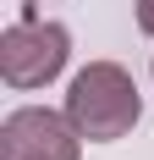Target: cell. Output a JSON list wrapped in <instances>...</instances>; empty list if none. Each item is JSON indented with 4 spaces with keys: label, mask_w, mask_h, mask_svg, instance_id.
<instances>
[{
    "label": "cell",
    "mask_w": 154,
    "mask_h": 160,
    "mask_svg": "<svg viewBox=\"0 0 154 160\" xmlns=\"http://www.w3.org/2000/svg\"><path fill=\"white\" fill-rule=\"evenodd\" d=\"M66 116L77 122V132L88 144H116V138H127V132L138 127L143 94H138V83H132L127 66L88 61L72 78V88H66Z\"/></svg>",
    "instance_id": "1"
},
{
    "label": "cell",
    "mask_w": 154,
    "mask_h": 160,
    "mask_svg": "<svg viewBox=\"0 0 154 160\" xmlns=\"http://www.w3.org/2000/svg\"><path fill=\"white\" fill-rule=\"evenodd\" d=\"M66 55H72V33L61 22H44V17H22L0 33V78L11 88H44L66 72Z\"/></svg>",
    "instance_id": "2"
},
{
    "label": "cell",
    "mask_w": 154,
    "mask_h": 160,
    "mask_svg": "<svg viewBox=\"0 0 154 160\" xmlns=\"http://www.w3.org/2000/svg\"><path fill=\"white\" fill-rule=\"evenodd\" d=\"M77 155H83V132L66 111L22 105L0 122V160H77Z\"/></svg>",
    "instance_id": "3"
},
{
    "label": "cell",
    "mask_w": 154,
    "mask_h": 160,
    "mask_svg": "<svg viewBox=\"0 0 154 160\" xmlns=\"http://www.w3.org/2000/svg\"><path fill=\"white\" fill-rule=\"evenodd\" d=\"M138 28L154 33V0H138Z\"/></svg>",
    "instance_id": "4"
}]
</instances>
